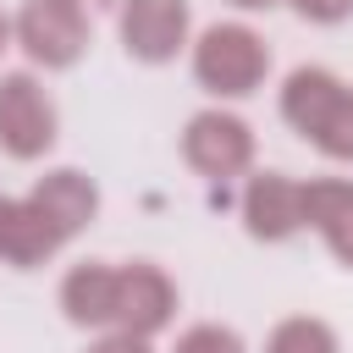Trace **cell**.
<instances>
[{"label":"cell","instance_id":"1","mask_svg":"<svg viewBox=\"0 0 353 353\" xmlns=\"http://www.w3.org/2000/svg\"><path fill=\"white\" fill-rule=\"evenodd\" d=\"M281 116L331 160H353V88L325 66H298L281 88Z\"/></svg>","mask_w":353,"mask_h":353},{"label":"cell","instance_id":"2","mask_svg":"<svg viewBox=\"0 0 353 353\" xmlns=\"http://www.w3.org/2000/svg\"><path fill=\"white\" fill-rule=\"evenodd\" d=\"M265 72H270V50H265V39H259L254 28H243V22H215V28H204V39L193 44V77H199L210 94H221V99L254 94V88L265 83Z\"/></svg>","mask_w":353,"mask_h":353},{"label":"cell","instance_id":"3","mask_svg":"<svg viewBox=\"0 0 353 353\" xmlns=\"http://www.w3.org/2000/svg\"><path fill=\"white\" fill-rule=\"evenodd\" d=\"M17 44L28 50L33 66H72L88 50V17L77 0H28L17 11Z\"/></svg>","mask_w":353,"mask_h":353},{"label":"cell","instance_id":"4","mask_svg":"<svg viewBox=\"0 0 353 353\" xmlns=\"http://www.w3.org/2000/svg\"><path fill=\"white\" fill-rule=\"evenodd\" d=\"M55 143V105L28 72L0 77V149L11 160H39Z\"/></svg>","mask_w":353,"mask_h":353},{"label":"cell","instance_id":"5","mask_svg":"<svg viewBox=\"0 0 353 353\" xmlns=\"http://www.w3.org/2000/svg\"><path fill=\"white\" fill-rule=\"evenodd\" d=\"M182 154L199 176H237L254 160V132L226 110H199L182 132Z\"/></svg>","mask_w":353,"mask_h":353},{"label":"cell","instance_id":"6","mask_svg":"<svg viewBox=\"0 0 353 353\" xmlns=\"http://www.w3.org/2000/svg\"><path fill=\"white\" fill-rule=\"evenodd\" d=\"M188 39V0H127L121 6V44L138 61H171Z\"/></svg>","mask_w":353,"mask_h":353},{"label":"cell","instance_id":"7","mask_svg":"<svg viewBox=\"0 0 353 353\" xmlns=\"http://www.w3.org/2000/svg\"><path fill=\"white\" fill-rule=\"evenodd\" d=\"M176 309V287L154 265H121V292H116V331L127 336H154Z\"/></svg>","mask_w":353,"mask_h":353},{"label":"cell","instance_id":"8","mask_svg":"<svg viewBox=\"0 0 353 353\" xmlns=\"http://www.w3.org/2000/svg\"><path fill=\"white\" fill-rule=\"evenodd\" d=\"M243 221H248V232L265 237V243L292 237V232L303 226V182L281 176V171H259V176L248 182V193H243Z\"/></svg>","mask_w":353,"mask_h":353},{"label":"cell","instance_id":"9","mask_svg":"<svg viewBox=\"0 0 353 353\" xmlns=\"http://www.w3.org/2000/svg\"><path fill=\"white\" fill-rule=\"evenodd\" d=\"M66 237L50 226V215L39 210V199H0V259L6 265H44Z\"/></svg>","mask_w":353,"mask_h":353},{"label":"cell","instance_id":"10","mask_svg":"<svg viewBox=\"0 0 353 353\" xmlns=\"http://www.w3.org/2000/svg\"><path fill=\"white\" fill-rule=\"evenodd\" d=\"M116 292H121V270L83 259L61 281V309L72 325H116Z\"/></svg>","mask_w":353,"mask_h":353},{"label":"cell","instance_id":"11","mask_svg":"<svg viewBox=\"0 0 353 353\" xmlns=\"http://www.w3.org/2000/svg\"><path fill=\"white\" fill-rule=\"evenodd\" d=\"M303 226H314L342 265H353V182H303Z\"/></svg>","mask_w":353,"mask_h":353},{"label":"cell","instance_id":"12","mask_svg":"<svg viewBox=\"0 0 353 353\" xmlns=\"http://www.w3.org/2000/svg\"><path fill=\"white\" fill-rule=\"evenodd\" d=\"M33 199H39V210L50 215V226H55L61 237H77V232L94 221V210H99V188H94L83 171H72V165L39 176Z\"/></svg>","mask_w":353,"mask_h":353},{"label":"cell","instance_id":"13","mask_svg":"<svg viewBox=\"0 0 353 353\" xmlns=\"http://www.w3.org/2000/svg\"><path fill=\"white\" fill-rule=\"evenodd\" d=\"M265 353H336V336L325 320H309V314H292L270 331Z\"/></svg>","mask_w":353,"mask_h":353},{"label":"cell","instance_id":"14","mask_svg":"<svg viewBox=\"0 0 353 353\" xmlns=\"http://www.w3.org/2000/svg\"><path fill=\"white\" fill-rule=\"evenodd\" d=\"M176 353H243V342L226 325H193L176 336Z\"/></svg>","mask_w":353,"mask_h":353},{"label":"cell","instance_id":"15","mask_svg":"<svg viewBox=\"0 0 353 353\" xmlns=\"http://www.w3.org/2000/svg\"><path fill=\"white\" fill-rule=\"evenodd\" d=\"M292 11L309 22H342V17H353V0H292Z\"/></svg>","mask_w":353,"mask_h":353},{"label":"cell","instance_id":"16","mask_svg":"<svg viewBox=\"0 0 353 353\" xmlns=\"http://www.w3.org/2000/svg\"><path fill=\"white\" fill-rule=\"evenodd\" d=\"M88 353H149V342H143V336H127V331H116V336H99Z\"/></svg>","mask_w":353,"mask_h":353},{"label":"cell","instance_id":"17","mask_svg":"<svg viewBox=\"0 0 353 353\" xmlns=\"http://www.w3.org/2000/svg\"><path fill=\"white\" fill-rule=\"evenodd\" d=\"M11 33H17V28H11V22H6V11H0V55H6V44H11Z\"/></svg>","mask_w":353,"mask_h":353},{"label":"cell","instance_id":"18","mask_svg":"<svg viewBox=\"0 0 353 353\" xmlns=\"http://www.w3.org/2000/svg\"><path fill=\"white\" fill-rule=\"evenodd\" d=\"M232 6H243V11H265V6H276V0H232Z\"/></svg>","mask_w":353,"mask_h":353}]
</instances>
